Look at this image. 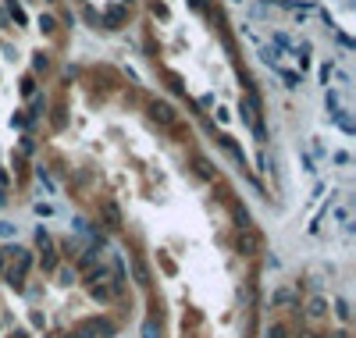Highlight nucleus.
Here are the masks:
<instances>
[{
  "instance_id": "obj_1",
  "label": "nucleus",
  "mask_w": 356,
  "mask_h": 338,
  "mask_svg": "<svg viewBox=\"0 0 356 338\" xmlns=\"http://www.w3.org/2000/svg\"><path fill=\"white\" fill-rule=\"evenodd\" d=\"M242 121L249 128H253V135L257 139H264V118H260V100H257V93L253 89H246V96H242Z\"/></svg>"
},
{
  "instance_id": "obj_2",
  "label": "nucleus",
  "mask_w": 356,
  "mask_h": 338,
  "mask_svg": "<svg viewBox=\"0 0 356 338\" xmlns=\"http://www.w3.org/2000/svg\"><path fill=\"white\" fill-rule=\"evenodd\" d=\"M239 253L242 256H253V253H260V246H264V239H260V232H253V228H242L239 232Z\"/></svg>"
},
{
  "instance_id": "obj_3",
  "label": "nucleus",
  "mask_w": 356,
  "mask_h": 338,
  "mask_svg": "<svg viewBox=\"0 0 356 338\" xmlns=\"http://www.w3.org/2000/svg\"><path fill=\"white\" fill-rule=\"evenodd\" d=\"M100 214H103V221H107V228H111V232H118V228L125 224V221H121V210H118V203H114V199H107V203L100 207Z\"/></svg>"
},
{
  "instance_id": "obj_4",
  "label": "nucleus",
  "mask_w": 356,
  "mask_h": 338,
  "mask_svg": "<svg viewBox=\"0 0 356 338\" xmlns=\"http://www.w3.org/2000/svg\"><path fill=\"white\" fill-rule=\"evenodd\" d=\"M150 114H153L157 121H164V125H171V121H175V107L164 103V100H153V103H150Z\"/></svg>"
},
{
  "instance_id": "obj_5",
  "label": "nucleus",
  "mask_w": 356,
  "mask_h": 338,
  "mask_svg": "<svg viewBox=\"0 0 356 338\" xmlns=\"http://www.w3.org/2000/svg\"><path fill=\"white\" fill-rule=\"evenodd\" d=\"M324 107H328V114H335V111H346L342 93H338V89H324Z\"/></svg>"
},
{
  "instance_id": "obj_6",
  "label": "nucleus",
  "mask_w": 356,
  "mask_h": 338,
  "mask_svg": "<svg viewBox=\"0 0 356 338\" xmlns=\"http://www.w3.org/2000/svg\"><path fill=\"white\" fill-rule=\"evenodd\" d=\"M331 121H335V125H338V128H342L346 135H353V132H356V125H353V118H349V111H335V114H331Z\"/></svg>"
},
{
  "instance_id": "obj_7",
  "label": "nucleus",
  "mask_w": 356,
  "mask_h": 338,
  "mask_svg": "<svg viewBox=\"0 0 356 338\" xmlns=\"http://www.w3.org/2000/svg\"><path fill=\"white\" fill-rule=\"evenodd\" d=\"M132 274H136V285H150V267L143 264V260H132Z\"/></svg>"
},
{
  "instance_id": "obj_8",
  "label": "nucleus",
  "mask_w": 356,
  "mask_h": 338,
  "mask_svg": "<svg viewBox=\"0 0 356 338\" xmlns=\"http://www.w3.org/2000/svg\"><path fill=\"white\" fill-rule=\"evenodd\" d=\"M260 61H264V64H271L274 71L281 68V54H278L274 47H260Z\"/></svg>"
},
{
  "instance_id": "obj_9",
  "label": "nucleus",
  "mask_w": 356,
  "mask_h": 338,
  "mask_svg": "<svg viewBox=\"0 0 356 338\" xmlns=\"http://www.w3.org/2000/svg\"><path fill=\"white\" fill-rule=\"evenodd\" d=\"M335 221H338V224H342V228H346V232H349V228H353V214H349V203H338V207H335Z\"/></svg>"
},
{
  "instance_id": "obj_10",
  "label": "nucleus",
  "mask_w": 356,
  "mask_h": 338,
  "mask_svg": "<svg viewBox=\"0 0 356 338\" xmlns=\"http://www.w3.org/2000/svg\"><path fill=\"white\" fill-rule=\"evenodd\" d=\"M278 75H281V86H285V89H299V71H289V68H278Z\"/></svg>"
},
{
  "instance_id": "obj_11",
  "label": "nucleus",
  "mask_w": 356,
  "mask_h": 338,
  "mask_svg": "<svg viewBox=\"0 0 356 338\" xmlns=\"http://www.w3.org/2000/svg\"><path fill=\"white\" fill-rule=\"evenodd\" d=\"M125 18H128V14H125L121 7H107V25H111V29H121Z\"/></svg>"
},
{
  "instance_id": "obj_12",
  "label": "nucleus",
  "mask_w": 356,
  "mask_h": 338,
  "mask_svg": "<svg viewBox=\"0 0 356 338\" xmlns=\"http://www.w3.org/2000/svg\"><path fill=\"white\" fill-rule=\"evenodd\" d=\"M317 75H321V82H324V89H328V82L335 79V64H331V61H324V64L317 68Z\"/></svg>"
},
{
  "instance_id": "obj_13",
  "label": "nucleus",
  "mask_w": 356,
  "mask_h": 338,
  "mask_svg": "<svg viewBox=\"0 0 356 338\" xmlns=\"http://www.w3.org/2000/svg\"><path fill=\"white\" fill-rule=\"evenodd\" d=\"M306 313H310V317H324V313H328V303H324L321 296L310 299V310H306Z\"/></svg>"
},
{
  "instance_id": "obj_14",
  "label": "nucleus",
  "mask_w": 356,
  "mask_h": 338,
  "mask_svg": "<svg viewBox=\"0 0 356 338\" xmlns=\"http://www.w3.org/2000/svg\"><path fill=\"white\" fill-rule=\"evenodd\" d=\"M7 14H11V18L18 22V25H25V11H22L18 0H7Z\"/></svg>"
},
{
  "instance_id": "obj_15",
  "label": "nucleus",
  "mask_w": 356,
  "mask_h": 338,
  "mask_svg": "<svg viewBox=\"0 0 356 338\" xmlns=\"http://www.w3.org/2000/svg\"><path fill=\"white\" fill-rule=\"evenodd\" d=\"M22 278H25V274H22V271H14V267L7 271V285H11L14 292H22V288H25V281H22Z\"/></svg>"
},
{
  "instance_id": "obj_16",
  "label": "nucleus",
  "mask_w": 356,
  "mask_h": 338,
  "mask_svg": "<svg viewBox=\"0 0 356 338\" xmlns=\"http://www.w3.org/2000/svg\"><path fill=\"white\" fill-rule=\"evenodd\" d=\"M36 178L43 182V185H47V192H57V185H54V178L47 175V167H39V171H36Z\"/></svg>"
},
{
  "instance_id": "obj_17",
  "label": "nucleus",
  "mask_w": 356,
  "mask_h": 338,
  "mask_svg": "<svg viewBox=\"0 0 356 338\" xmlns=\"http://www.w3.org/2000/svg\"><path fill=\"white\" fill-rule=\"evenodd\" d=\"M11 235H18V224H11V221H0V239H11Z\"/></svg>"
},
{
  "instance_id": "obj_18",
  "label": "nucleus",
  "mask_w": 356,
  "mask_h": 338,
  "mask_svg": "<svg viewBox=\"0 0 356 338\" xmlns=\"http://www.w3.org/2000/svg\"><path fill=\"white\" fill-rule=\"evenodd\" d=\"M335 313H338V320H349V306H346V299L335 303Z\"/></svg>"
},
{
  "instance_id": "obj_19",
  "label": "nucleus",
  "mask_w": 356,
  "mask_h": 338,
  "mask_svg": "<svg viewBox=\"0 0 356 338\" xmlns=\"http://www.w3.org/2000/svg\"><path fill=\"white\" fill-rule=\"evenodd\" d=\"M32 210H36V217H50V214H54V207H50V203H36Z\"/></svg>"
},
{
  "instance_id": "obj_20",
  "label": "nucleus",
  "mask_w": 356,
  "mask_h": 338,
  "mask_svg": "<svg viewBox=\"0 0 356 338\" xmlns=\"http://www.w3.org/2000/svg\"><path fill=\"white\" fill-rule=\"evenodd\" d=\"M43 111H47V100H43V96H36V100H32V118H39Z\"/></svg>"
},
{
  "instance_id": "obj_21",
  "label": "nucleus",
  "mask_w": 356,
  "mask_h": 338,
  "mask_svg": "<svg viewBox=\"0 0 356 338\" xmlns=\"http://www.w3.org/2000/svg\"><path fill=\"white\" fill-rule=\"evenodd\" d=\"M160 331H157V324H153V320H146V324H143V338H157Z\"/></svg>"
},
{
  "instance_id": "obj_22",
  "label": "nucleus",
  "mask_w": 356,
  "mask_h": 338,
  "mask_svg": "<svg viewBox=\"0 0 356 338\" xmlns=\"http://www.w3.org/2000/svg\"><path fill=\"white\" fill-rule=\"evenodd\" d=\"M274 43H278V47H285V50H292V43H289L285 32H274Z\"/></svg>"
},
{
  "instance_id": "obj_23",
  "label": "nucleus",
  "mask_w": 356,
  "mask_h": 338,
  "mask_svg": "<svg viewBox=\"0 0 356 338\" xmlns=\"http://www.w3.org/2000/svg\"><path fill=\"white\" fill-rule=\"evenodd\" d=\"M267 4H281V7H289V11H296V7H299L296 0H267Z\"/></svg>"
},
{
  "instance_id": "obj_24",
  "label": "nucleus",
  "mask_w": 356,
  "mask_h": 338,
  "mask_svg": "<svg viewBox=\"0 0 356 338\" xmlns=\"http://www.w3.org/2000/svg\"><path fill=\"white\" fill-rule=\"evenodd\" d=\"M303 171H306V175H314V171H317V167H314V160H310L306 153H303Z\"/></svg>"
},
{
  "instance_id": "obj_25",
  "label": "nucleus",
  "mask_w": 356,
  "mask_h": 338,
  "mask_svg": "<svg viewBox=\"0 0 356 338\" xmlns=\"http://www.w3.org/2000/svg\"><path fill=\"white\" fill-rule=\"evenodd\" d=\"M54 25H57L54 18H39V29H43V32H50V29H54Z\"/></svg>"
},
{
  "instance_id": "obj_26",
  "label": "nucleus",
  "mask_w": 356,
  "mask_h": 338,
  "mask_svg": "<svg viewBox=\"0 0 356 338\" xmlns=\"http://www.w3.org/2000/svg\"><path fill=\"white\" fill-rule=\"evenodd\" d=\"M75 232H82V235L89 232V224H86V217H75Z\"/></svg>"
},
{
  "instance_id": "obj_27",
  "label": "nucleus",
  "mask_w": 356,
  "mask_h": 338,
  "mask_svg": "<svg viewBox=\"0 0 356 338\" xmlns=\"http://www.w3.org/2000/svg\"><path fill=\"white\" fill-rule=\"evenodd\" d=\"M7 256H11V249H0V271L7 267Z\"/></svg>"
},
{
  "instance_id": "obj_28",
  "label": "nucleus",
  "mask_w": 356,
  "mask_h": 338,
  "mask_svg": "<svg viewBox=\"0 0 356 338\" xmlns=\"http://www.w3.org/2000/svg\"><path fill=\"white\" fill-rule=\"evenodd\" d=\"M192 7H203V0H192Z\"/></svg>"
}]
</instances>
